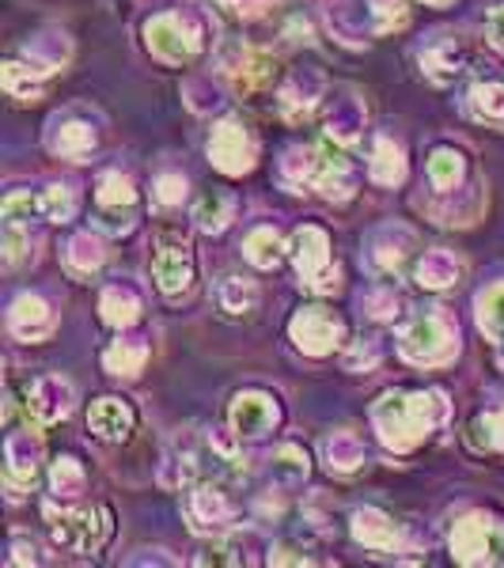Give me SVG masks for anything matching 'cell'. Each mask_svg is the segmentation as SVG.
<instances>
[{
  "label": "cell",
  "instance_id": "1",
  "mask_svg": "<svg viewBox=\"0 0 504 568\" xmlns=\"http://www.w3.org/2000/svg\"><path fill=\"white\" fill-rule=\"evenodd\" d=\"M451 406L444 390H384L371 402V424L387 451H418L448 424Z\"/></svg>",
  "mask_w": 504,
  "mask_h": 568
},
{
  "label": "cell",
  "instance_id": "2",
  "mask_svg": "<svg viewBox=\"0 0 504 568\" xmlns=\"http://www.w3.org/2000/svg\"><path fill=\"white\" fill-rule=\"evenodd\" d=\"M398 357L413 368H444L459 357V323L448 311H424L398 334Z\"/></svg>",
  "mask_w": 504,
  "mask_h": 568
},
{
  "label": "cell",
  "instance_id": "3",
  "mask_svg": "<svg viewBox=\"0 0 504 568\" xmlns=\"http://www.w3.org/2000/svg\"><path fill=\"white\" fill-rule=\"evenodd\" d=\"M140 34H145V50L159 65H190L206 50V27H201L198 15L182 12V8L148 15Z\"/></svg>",
  "mask_w": 504,
  "mask_h": 568
},
{
  "label": "cell",
  "instance_id": "4",
  "mask_svg": "<svg viewBox=\"0 0 504 568\" xmlns=\"http://www.w3.org/2000/svg\"><path fill=\"white\" fill-rule=\"evenodd\" d=\"M288 259L296 265L300 284L315 296H334L342 288V270L330 254V235L318 224H304L288 235Z\"/></svg>",
  "mask_w": 504,
  "mask_h": 568
},
{
  "label": "cell",
  "instance_id": "5",
  "mask_svg": "<svg viewBox=\"0 0 504 568\" xmlns=\"http://www.w3.org/2000/svg\"><path fill=\"white\" fill-rule=\"evenodd\" d=\"M451 557L459 565H504V519L493 512H466L451 527Z\"/></svg>",
  "mask_w": 504,
  "mask_h": 568
},
{
  "label": "cell",
  "instance_id": "6",
  "mask_svg": "<svg viewBox=\"0 0 504 568\" xmlns=\"http://www.w3.org/2000/svg\"><path fill=\"white\" fill-rule=\"evenodd\" d=\"M50 538L69 554H99L111 538V508H61L46 501Z\"/></svg>",
  "mask_w": 504,
  "mask_h": 568
},
{
  "label": "cell",
  "instance_id": "7",
  "mask_svg": "<svg viewBox=\"0 0 504 568\" xmlns=\"http://www.w3.org/2000/svg\"><path fill=\"white\" fill-rule=\"evenodd\" d=\"M198 281V254H193L190 239L179 232H159L153 246V284L159 296L182 299Z\"/></svg>",
  "mask_w": 504,
  "mask_h": 568
},
{
  "label": "cell",
  "instance_id": "8",
  "mask_svg": "<svg viewBox=\"0 0 504 568\" xmlns=\"http://www.w3.org/2000/svg\"><path fill=\"white\" fill-rule=\"evenodd\" d=\"M288 341L296 345L304 357H334L345 341H349V326H345L342 315H334L330 307H300L296 315L288 318Z\"/></svg>",
  "mask_w": 504,
  "mask_h": 568
},
{
  "label": "cell",
  "instance_id": "9",
  "mask_svg": "<svg viewBox=\"0 0 504 568\" xmlns=\"http://www.w3.org/2000/svg\"><path fill=\"white\" fill-rule=\"evenodd\" d=\"M140 217V193L129 175L103 171L95 182V224L103 235H129Z\"/></svg>",
  "mask_w": 504,
  "mask_h": 568
},
{
  "label": "cell",
  "instance_id": "10",
  "mask_svg": "<svg viewBox=\"0 0 504 568\" xmlns=\"http://www.w3.org/2000/svg\"><path fill=\"white\" fill-rule=\"evenodd\" d=\"M206 152H209V164L217 167L220 175L239 179V175L254 171V164H259V137H254L243 118L228 114V118H220L217 126H212Z\"/></svg>",
  "mask_w": 504,
  "mask_h": 568
},
{
  "label": "cell",
  "instance_id": "11",
  "mask_svg": "<svg viewBox=\"0 0 504 568\" xmlns=\"http://www.w3.org/2000/svg\"><path fill=\"white\" fill-rule=\"evenodd\" d=\"M182 516H186V527L193 535H228L239 519V508L232 504L220 485L212 482H193L186 490V501H182Z\"/></svg>",
  "mask_w": 504,
  "mask_h": 568
},
{
  "label": "cell",
  "instance_id": "12",
  "mask_svg": "<svg viewBox=\"0 0 504 568\" xmlns=\"http://www.w3.org/2000/svg\"><path fill=\"white\" fill-rule=\"evenodd\" d=\"M46 463V451H42L39 432L31 429H15L4 436V485H8V501H20L27 485L42 474Z\"/></svg>",
  "mask_w": 504,
  "mask_h": 568
},
{
  "label": "cell",
  "instance_id": "13",
  "mask_svg": "<svg viewBox=\"0 0 504 568\" xmlns=\"http://www.w3.org/2000/svg\"><path fill=\"white\" fill-rule=\"evenodd\" d=\"M228 424L239 440H262L281 424V402L270 390H239L228 402Z\"/></svg>",
  "mask_w": 504,
  "mask_h": 568
},
{
  "label": "cell",
  "instance_id": "14",
  "mask_svg": "<svg viewBox=\"0 0 504 568\" xmlns=\"http://www.w3.org/2000/svg\"><path fill=\"white\" fill-rule=\"evenodd\" d=\"M76 406V390L69 383L65 376H42L27 387V398H23V410L31 417L34 429H50V424H61L69 421Z\"/></svg>",
  "mask_w": 504,
  "mask_h": 568
},
{
  "label": "cell",
  "instance_id": "15",
  "mask_svg": "<svg viewBox=\"0 0 504 568\" xmlns=\"http://www.w3.org/2000/svg\"><path fill=\"white\" fill-rule=\"evenodd\" d=\"M418 69L429 84L448 87L463 76L466 69V46L459 42L455 31H437L418 46Z\"/></svg>",
  "mask_w": 504,
  "mask_h": 568
},
{
  "label": "cell",
  "instance_id": "16",
  "mask_svg": "<svg viewBox=\"0 0 504 568\" xmlns=\"http://www.w3.org/2000/svg\"><path fill=\"white\" fill-rule=\"evenodd\" d=\"M326 95V76L323 69L315 65H304V69H292V73L281 80L277 87V111L285 122H307L315 114L318 99Z\"/></svg>",
  "mask_w": 504,
  "mask_h": 568
},
{
  "label": "cell",
  "instance_id": "17",
  "mask_svg": "<svg viewBox=\"0 0 504 568\" xmlns=\"http://www.w3.org/2000/svg\"><path fill=\"white\" fill-rule=\"evenodd\" d=\"M4 323H8V334H12L15 341L39 345L57 330V311H53L50 299L39 296V292H20V296L8 304Z\"/></svg>",
  "mask_w": 504,
  "mask_h": 568
},
{
  "label": "cell",
  "instance_id": "18",
  "mask_svg": "<svg viewBox=\"0 0 504 568\" xmlns=\"http://www.w3.org/2000/svg\"><path fill=\"white\" fill-rule=\"evenodd\" d=\"M413 251H418V235L402 224H387V228H376V232H371L365 259L376 277H398Z\"/></svg>",
  "mask_w": 504,
  "mask_h": 568
},
{
  "label": "cell",
  "instance_id": "19",
  "mask_svg": "<svg viewBox=\"0 0 504 568\" xmlns=\"http://www.w3.org/2000/svg\"><path fill=\"white\" fill-rule=\"evenodd\" d=\"M224 73H228V80H232L235 95L254 99V95H265L273 84H277L281 65H277V57H273V53L243 46V50H235V57L224 65Z\"/></svg>",
  "mask_w": 504,
  "mask_h": 568
},
{
  "label": "cell",
  "instance_id": "20",
  "mask_svg": "<svg viewBox=\"0 0 504 568\" xmlns=\"http://www.w3.org/2000/svg\"><path fill=\"white\" fill-rule=\"evenodd\" d=\"M137 429V413L126 398L118 395H103L87 406V432L103 443H126Z\"/></svg>",
  "mask_w": 504,
  "mask_h": 568
},
{
  "label": "cell",
  "instance_id": "21",
  "mask_svg": "<svg viewBox=\"0 0 504 568\" xmlns=\"http://www.w3.org/2000/svg\"><path fill=\"white\" fill-rule=\"evenodd\" d=\"M46 148L50 156L69 159V164H87L99 148V133L92 129V122L80 118H53L46 129Z\"/></svg>",
  "mask_w": 504,
  "mask_h": 568
},
{
  "label": "cell",
  "instance_id": "22",
  "mask_svg": "<svg viewBox=\"0 0 504 568\" xmlns=\"http://www.w3.org/2000/svg\"><path fill=\"white\" fill-rule=\"evenodd\" d=\"M140 315H145V299H140L137 284L114 281L99 292V318L111 330H129V326L140 323Z\"/></svg>",
  "mask_w": 504,
  "mask_h": 568
},
{
  "label": "cell",
  "instance_id": "23",
  "mask_svg": "<svg viewBox=\"0 0 504 568\" xmlns=\"http://www.w3.org/2000/svg\"><path fill=\"white\" fill-rule=\"evenodd\" d=\"M349 530H353V538H357L360 546L376 549V554H391V549H398V543H402V530H398V523L387 516L384 508H371V504L353 512Z\"/></svg>",
  "mask_w": 504,
  "mask_h": 568
},
{
  "label": "cell",
  "instance_id": "24",
  "mask_svg": "<svg viewBox=\"0 0 504 568\" xmlns=\"http://www.w3.org/2000/svg\"><path fill=\"white\" fill-rule=\"evenodd\" d=\"M365 103L357 99V95H342V99L330 103V111H326L323 118V133L326 140H334L338 148H353L360 137H365Z\"/></svg>",
  "mask_w": 504,
  "mask_h": 568
},
{
  "label": "cell",
  "instance_id": "25",
  "mask_svg": "<svg viewBox=\"0 0 504 568\" xmlns=\"http://www.w3.org/2000/svg\"><path fill=\"white\" fill-rule=\"evenodd\" d=\"M198 443L190 436H175L171 448L164 451V463H159V485L164 490H190L201 477V463H198Z\"/></svg>",
  "mask_w": 504,
  "mask_h": 568
},
{
  "label": "cell",
  "instance_id": "26",
  "mask_svg": "<svg viewBox=\"0 0 504 568\" xmlns=\"http://www.w3.org/2000/svg\"><path fill=\"white\" fill-rule=\"evenodd\" d=\"M312 186L326 201H349L353 193H357V167H353L345 156L323 148V159H318V171H315Z\"/></svg>",
  "mask_w": 504,
  "mask_h": 568
},
{
  "label": "cell",
  "instance_id": "27",
  "mask_svg": "<svg viewBox=\"0 0 504 568\" xmlns=\"http://www.w3.org/2000/svg\"><path fill=\"white\" fill-rule=\"evenodd\" d=\"M265 474L277 490H300L312 474V459L300 443H277V448L265 455Z\"/></svg>",
  "mask_w": 504,
  "mask_h": 568
},
{
  "label": "cell",
  "instance_id": "28",
  "mask_svg": "<svg viewBox=\"0 0 504 568\" xmlns=\"http://www.w3.org/2000/svg\"><path fill=\"white\" fill-rule=\"evenodd\" d=\"M318 459L330 474H357L365 466V440L349 429L326 432L323 443H318Z\"/></svg>",
  "mask_w": 504,
  "mask_h": 568
},
{
  "label": "cell",
  "instance_id": "29",
  "mask_svg": "<svg viewBox=\"0 0 504 568\" xmlns=\"http://www.w3.org/2000/svg\"><path fill=\"white\" fill-rule=\"evenodd\" d=\"M61 262H65L69 277H76V281L95 277V273L103 270V262H106L103 232H76L65 243V251H61Z\"/></svg>",
  "mask_w": 504,
  "mask_h": 568
},
{
  "label": "cell",
  "instance_id": "30",
  "mask_svg": "<svg viewBox=\"0 0 504 568\" xmlns=\"http://www.w3.org/2000/svg\"><path fill=\"white\" fill-rule=\"evenodd\" d=\"M148 337H129L126 330L118 334V341H111L103 349V368L114 379H137L148 364Z\"/></svg>",
  "mask_w": 504,
  "mask_h": 568
},
{
  "label": "cell",
  "instance_id": "31",
  "mask_svg": "<svg viewBox=\"0 0 504 568\" xmlns=\"http://www.w3.org/2000/svg\"><path fill=\"white\" fill-rule=\"evenodd\" d=\"M459 277H463V262H459L448 246H432V251H424L418 265H413V281H418L424 292L455 288Z\"/></svg>",
  "mask_w": 504,
  "mask_h": 568
},
{
  "label": "cell",
  "instance_id": "32",
  "mask_svg": "<svg viewBox=\"0 0 504 568\" xmlns=\"http://www.w3.org/2000/svg\"><path fill=\"white\" fill-rule=\"evenodd\" d=\"M0 84H4L8 99L15 103H39L46 95V73L34 69L27 57H8L0 65Z\"/></svg>",
  "mask_w": 504,
  "mask_h": 568
},
{
  "label": "cell",
  "instance_id": "33",
  "mask_svg": "<svg viewBox=\"0 0 504 568\" xmlns=\"http://www.w3.org/2000/svg\"><path fill=\"white\" fill-rule=\"evenodd\" d=\"M20 57L31 61L34 69H42V73H57V69L69 65V57H73V42H69L65 31H39L27 39V46Z\"/></svg>",
  "mask_w": 504,
  "mask_h": 568
},
{
  "label": "cell",
  "instance_id": "34",
  "mask_svg": "<svg viewBox=\"0 0 504 568\" xmlns=\"http://www.w3.org/2000/svg\"><path fill=\"white\" fill-rule=\"evenodd\" d=\"M406 152L402 145H398L395 137H384L379 133L376 140H371V156H368V179L376 186H402L406 182Z\"/></svg>",
  "mask_w": 504,
  "mask_h": 568
},
{
  "label": "cell",
  "instance_id": "35",
  "mask_svg": "<svg viewBox=\"0 0 504 568\" xmlns=\"http://www.w3.org/2000/svg\"><path fill=\"white\" fill-rule=\"evenodd\" d=\"M87 490V474L76 455H57L50 463V501L61 508H76Z\"/></svg>",
  "mask_w": 504,
  "mask_h": 568
},
{
  "label": "cell",
  "instance_id": "36",
  "mask_svg": "<svg viewBox=\"0 0 504 568\" xmlns=\"http://www.w3.org/2000/svg\"><path fill=\"white\" fill-rule=\"evenodd\" d=\"M243 259L251 262L254 270H277V265L288 259V239L273 224L251 228L243 239Z\"/></svg>",
  "mask_w": 504,
  "mask_h": 568
},
{
  "label": "cell",
  "instance_id": "37",
  "mask_svg": "<svg viewBox=\"0 0 504 568\" xmlns=\"http://www.w3.org/2000/svg\"><path fill=\"white\" fill-rule=\"evenodd\" d=\"M429 186L437 193H451V190H463V179H466V156L459 152L455 145H440L429 152Z\"/></svg>",
  "mask_w": 504,
  "mask_h": 568
},
{
  "label": "cell",
  "instance_id": "38",
  "mask_svg": "<svg viewBox=\"0 0 504 568\" xmlns=\"http://www.w3.org/2000/svg\"><path fill=\"white\" fill-rule=\"evenodd\" d=\"M235 220V198L228 190H206L193 206V228L201 235H220L228 232Z\"/></svg>",
  "mask_w": 504,
  "mask_h": 568
},
{
  "label": "cell",
  "instance_id": "39",
  "mask_svg": "<svg viewBox=\"0 0 504 568\" xmlns=\"http://www.w3.org/2000/svg\"><path fill=\"white\" fill-rule=\"evenodd\" d=\"M318 159H323V148H318V145L288 148V152L281 156V164H277V179L285 182L292 193H304V186L315 182Z\"/></svg>",
  "mask_w": 504,
  "mask_h": 568
},
{
  "label": "cell",
  "instance_id": "40",
  "mask_svg": "<svg viewBox=\"0 0 504 568\" xmlns=\"http://www.w3.org/2000/svg\"><path fill=\"white\" fill-rule=\"evenodd\" d=\"M212 299H217V307L224 311L228 318H243L251 315L254 307H259V284L251 277H220L217 288H212Z\"/></svg>",
  "mask_w": 504,
  "mask_h": 568
},
{
  "label": "cell",
  "instance_id": "41",
  "mask_svg": "<svg viewBox=\"0 0 504 568\" xmlns=\"http://www.w3.org/2000/svg\"><path fill=\"white\" fill-rule=\"evenodd\" d=\"M474 323L493 345H504V281L490 284L474 299Z\"/></svg>",
  "mask_w": 504,
  "mask_h": 568
},
{
  "label": "cell",
  "instance_id": "42",
  "mask_svg": "<svg viewBox=\"0 0 504 568\" xmlns=\"http://www.w3.org/2000/svg\"><path fill=\"white\" fill-rule=\"evenodd\" d=\"M466 443L477 455H504V406L477 413L471 429H466Z\"/></svg>",
  "mask_w": 504,
  "mask_h": 568
},
{
  "label": "cell",
  "instance_id": "43",
  "mask_svg": "<svg viewBox=\"0 0 504 568\" xmlns=\"http://www.w3.org/2000/svg\"><path fill=\"white\" fill-rule=\"evenodd\" d=\"M466 106L477 122H490V126H504V84L501 80H477L466 95Z\"/></svg>",
  "mask_w": 504,
  "mask_h": 568
},
{
  "label": "cell",
  "instance_id": "44",
  "mask_svg": "<svg viewBox=\"0 0 504 568\" xmlns=\"http://www.w3.org/2000/svg\"><path fill=\"white\" fill-rule=\"evenodd\" d=\"M39 206H42V220H50V224H69L80 209V193L73 182H50L46 190L39 193Z\"/></svg>",
  "mask_w": 504,
  "mask_h": 568
},
{
  "label": "cell",
  "instance_id": "45",
  "mask_svg": "<svg viewBox=\"0 0 504 568\" xmlns=\"http://www.w3.org/2000/svg\"><path fill=\"white\" fill-rule=\"evenodd\" d=\"M365 20H368V12H357L353 4L326 8V23H330L334 39H342L345 46H360V42H365Z\"/></svg>",
  "mask_w": 504,
  "mask_h": 568
},
{
  "label": "cell",
  "instance_id": "46",
  "mask_svg": "<svg viewBox=\"0 0 504 568\" xmlns=\"http://www.w3.org/2000/svg\"><path fill=\"white\" fill-rule=\"evenodd\" d=\"M368 12V23L376 34H391V31H402L410 23V8L406 0H360Z\"/></svg>",
  "mask_w": 504,
  "mask_h": 568
},
{
  "label": "cell",
  "instance_id": "47",
  "mask_svg": "<svg viewBox=\"0 0 504 568\" xmlns=\"http://www.w3.org/2000/svg\"><path fill=\"white\" fill-rule=\"evenodd\" d=\"M0 217H4V224L31 228V220H34V217H42L39 193H31V190H12V193H4V206H0Z\"/></svg>",
  "mask_w": 504,
  "mask_h": 568
},
{
  "label": "cell",
  "instance_id": "48",
  "mask_svg": "<svg viewBox=\"0 0 504 568\" xmlns=\"http://www.w3.org/2000/svg\"><path fill=\"white\" fill-rule=\"evenodd\" d=\"M379 357H384V349H379L376 337H360V341H349V349L342 353V368L345 371H376Z\"/></svg>",
  "mask_w": 504,
  "mask_h": 568
},
{
  "label": "cell",
  "instance_id": "49",
  "mask_svg": "<svg viewBox=\"0 0 504 568\" xmlns=\"http://www.w3.org/2000/svg\"><path fill=\"white\" fill-rule=\"evenodd\" d=\"M186 193H190V182H186V175H179V171H164V175H156V182H153V198H156V206L175 209V206H182V201H186Z\"/></svg>",
  "mask_w": 504,
  "mask_h": 568
},
{
  "label": "cell",
  "instance_id": "50",
  "mask_svg": "<svg viewBox=\"0 0 504 568\" xmlns=\"http://www.w3.org/2000/svg\"><path fill=\"white\" fill-rule=\"evenodd\" d=\"M34 251H31V228H15V224H4V262L8 270L15 265L31 262Z\"/></svg>",
  "mask_w": 504,
  "mask_h": 568
},
{
  "label": "cell",
  "instance_id": "51",
  "mask_svg": "<svg viewBox=\"0 0 504 568\" xmlns=\"http://www.w3.org/2000/svg\"><path fill=\"white\" fill-rule=\"evenodd\" d=\"M182 95H186V106H190L193 114H212V111H220V106H224L220 92L209 84V80H190V84L182 87Z\"/></svg>",
  "mask_w": 504,
  "mask_h": 568
},
{
  "label": "cell",
  "instance_id": "52",
  "mask_svg": "<svg viewBox=\"0 0 504 568\" xmlns=\"http://www.w3.org/2000/svg\"><path fill=\"white\" fill-rule=\"evenodd\" d=\"M360 307H365L371 318H379V323H391L398 307H402V299L395 296V288H371L360 296Z\"/></svg>",
  "mask_w": 504,
  "mask_h": 568
},
{
  "label": "cell",
  "instance_id": "53",
  "mask_svg": "<svg viewBox=\"0 0 504 568\" xmlns=\"http://www.w3.org/2000/svg\"><path fill=\"white\" fill-rule=\"evenodd\" d=\"M42 557H39V546H34V538H27V535H12L8 538V557H4V565H39Z\"/></svg>",
  "mask_w": 504,
  "mask_h": 568
},
{
  "label": "cell",
  "instance_id": "54",
  "mask_svg": "<svg viewBox=\"0 0 504 568\" xmlns=\"http://www.w3.org/2000/svg\"><path fill=\"white\" fill-rule=\"evenodd\" d=\"M485 42L504 53V4H493L490 15H485Z\"/></svg>",
  "mask_w": 504,
  "mask_h": 568
},
{
  "label": "cell",
  "instance_id": "55",
  "mask_svg": "<svg viewBox=\"0 0 504 568\" xmlns=\"http://www.w3.org/2000/svg\"><path fill=\"white\" fill-rule=\"evenodd\" d=\"M224 4L239 15H259V12H265V4H270V0H224Z\"/></svg>",
  "mask_w": 504,
  "mask_h": 568
},
{
  "label": "cell",
  "instance_id": "56",
  "mask_svg": "<svg viewBox=\"0 0 504 568\" xmlns=\"http://www.w3.org/2000/svg\"><path fill=\"white\" fill-rule=\"evenodd\" d=\"M145 557H133V565H175V557H164V549H140Z\"/></svg>",
  "mask_w": 504,
  "mask_h": 568
},
{
  "label": "cell",
  "instance_id": "57",
  "mask_svg": "<svg viewBox=\"0 0 504 568\" xmlns=\"http://www.w3.org/2000/svg\"><path fill=\"white\" fill-rule=\"evenodd\" d=\"M429 4H437V8H448V4H451V0H429Z\"/></svg>",
  "mask_w": 504,
  "mask_h": 568
},
{
  "label": "cell",
  "instance_id": "58",
  "mask_svg": "<svg viewBox=\"0 0 504 568\" xmlns=\"http://www.w3.org/2000/svg\"><path fill=\"white\" fill-rule=\"evenodd\" d=\"M501 368H504V345H501Z\"/></svg>",
  "mask_w": 504,
  "mask_h": 568
}]
</instances>
